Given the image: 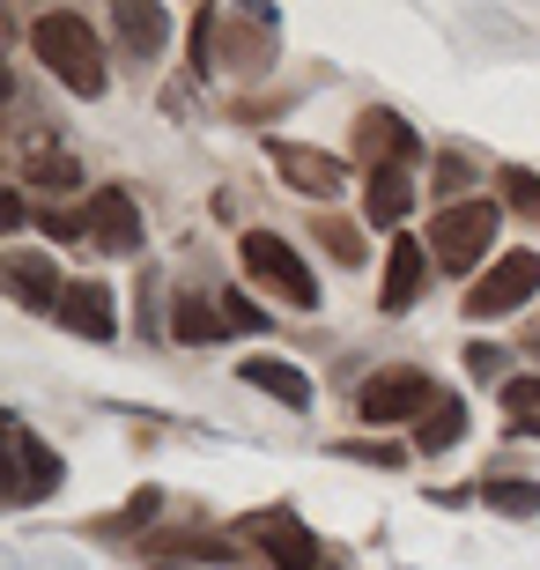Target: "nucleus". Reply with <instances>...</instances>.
I'll return each mask as SVG.
<instances>
[{
	"label": "nucleus",
	"instance_id": "obj_1",
	"mask_svg": "<svg viewBox=\"0 0 540 570\" xmlns=\"http://www.w3.org/2000/svg\"><path fill=\"white\" fill-rule=\"evenodd\" d=\"M30 52L45 60L52 82H67L75 97H105V45L75 8H52V16L30 22Z\"/></svg>",
	"mask_w": 540,
	"mask_h": 570
},
{
	"label": "nucleus",
	"instance_id": "obj_2",
	"mask_svg": "<svg viewBox=\"0 0 540 570\" xmlns=\"http://www.w3.org/2000/svg\"><path fill=\"white\" fill-rule=\"evenodd\" d=\"M497 223H503L497 200H459V208H444V215L430 223V253H436V267H452V275H474L481 259H489V245H497Z\"/></svg>",
	"mask_w": 540,
	"mask_h": 570
},
{
	"label": "nucleus",
	"instance_id": "obj_3",
	"mask_svg": "<svg viewBox=\"0 0 540 570\" xmlns=\"http://www.w3.org/2000/svg\"><path fill=\"white\" fill-rule=\"evenodd\" d=\"M237 259H245V275L259 282V289L289 296L296 312H318V275L304 267V253H296V245H282L274 230H252V237H237Z\"/></svg>",
	"mask_w": 540,
	"mask_h": 570
},
{
	"label": "nucleus",
	"instance_id": "obj_4",
	"mask_svg": "<svg viewBox=\"0 0 540 570\" xmlns=\"http://www.w3.org/2000/svg\"><path fill=\"white\" fill-rule=\"evenodd\" d=\"M415 407H422V415L436 407V385L422 379L415 363H393V371H377V379H363V393H355V415H363V423H377V430L408 423Z\"/></svg>",
	"mask_w": 540,
	"mask_h": 570
},
{
	"label": "nucleus",
	"instance_id": "obj_5",
	"mask_svg": "<svg viewBox=\"0 0 540 570\" xmlns=\"http://www.w3.org/2000/svg\"><path fill=\"white\" fill-rule=\"evenodd\" d=\"M526 296H540V253H503L489 275H474L467 318H503V312H519Z\"/></svg>",
	"mask_w": 540,
	"mask_h": 570
},
{
	"label": "nucleus",
	"instance_id": "obj_6",
	"mask_svg": "<svg viewBox=\"0 0 540 570\" xmlns=\"http://www.w3.org/2000/svg\"><path fill=\"white\" fill-rule=\"evenodd\" d=\"M82 237L97 245V253H119V259H134L141 253V208H134V193H119V186H97L82 200Z\"/></svg>",
	"mask_w": 540,
	"mask_h": 570
},
{
	"label": "nucleus",
	"instance_id": "obj_7",
	"mask_svg": "<svg viewBox=\"0 0 540 570\" xmlns=\"http://www.w3.org/2000/svg\"><path fill=\"white\" fill-rule=\"evenodd\" d=\"M8 452H16V482H8V504H45L52 489H60V452L52 444H38V430L22 423V415H8Z\"/></svg>",
	"mask_w": 540,
	"mask_h": 570
},
{
	"label": "nucleus",
	"instance_id": "obj_8",
	"mask_svg": "<svg viewBox=\"0 0 540 570\" xmlns=\"http://www.w3.org/2000/svg\"><path fill=\"white\" fill-rule=\"evenodd\" d=\"M267 156H274V170H282V186H289V193L341 200V186H348V164L326 156V148H312V141H267Z\"/></svg>",
	"mask_w": 540,
	"mask_h": 570
},
{
	"label": "nucleus",
	"instance_id": "obj_9",
	"mask_svg": "<svg viewBox=\"0 0 540 570\" xmlns=\"http://www.w3.org/2000/svg\"><path fill=\"white\" fill-rule=\"evenodd\" d=\"M355 164H371V170H415L422 164L415 127H408L400 111H363V119H355Z\"/></svg>",
	"mask_w": 540,
	"mask_h": 570
},
{
	"label": "nucleus",
	"instance_id": "obj_10",
	"mask_svg": "<svg viewBox=\"0 0 540 570\" xmlns=\"http://www.w3.org/2000/svg\"><path fill=\"white\" fill-rule=\"evenodd\" d=\"M252 541L267 549L274 570H318V533L289 511H267V519H252Z\"/></svg>",
	"mask_w": 540,
	"mask_h": 570
},
{
	"label": "nucleus",
	"instance_id": "obj_11",
	"mask_svg": "<svg viewBox=\"0 0 540 570\" xmlns=\"http://www.w3.org/2000/svg\"><path fill=\"white\" fill-rule=\"evenodd\" d=\"M52 318H60L67 334H82V341H111L119 334V304H111L105 282H67V296H60Z\"/></svg>",
	"mask_w": 540,
	"mask_h": 570
},
{
	"label": "nucleus",
	"instance_id": "obj_12",
	"mask_svg": "<svg viewBox=\"0 0 540 570\" xmlns=\"http://www.w3.org/2000/svg\"><path fill=\"white\" fill-rule=\"evenodd\" d=\"M111 38H119V60H156L170 38V16L156 0H119L111 8Z\"/></svg>",
	"mask_w": 540,
	"mask_h": 570
},
{
	"label": "nucleus",
	"instance_id": "obj_13",
	"mask_svg": "<svg viewBox=\"0 0 540 570\" xmlns=\"http://www.w3.org/2000/svg\"><path fill=\"white\" fill-rule=\"evenodd\" d=\"M8 289H16L22 312H60L67 282H60V267H52L45 253H8Z\"/></svg>",
	"mask_w": 540,
	"mask_h": 570
},
{
	"label": "nucleus",
	"instance_id": "obj_14",
	"mask_svg": "<svg viewBox=\"0 0 540 570\" xmlns=\"http://www.w3.org/2000/svg\"><path fill=\"white\" fill-rule=\"evenodd\" d=\"M422 282H430V259H422V245L415 237H393V259H385V318H408L415 312V296H422Z\"/></svg>",
	"mask_w": 540,
	"mask_h": 570
},
{
	"label": "nucleus",
	"instance_id": "obj_15",
	"mask_svg": "<svg viewBox=\"0 0 540 570\" xmlns=\"http://www.w3.org/2000/svg\"><path fill=\"white\" fill-rule=\"evenodd\" d=\"M22 178L45 193H75L82 186V164L67 156V148H52V134H30V148H22Z\"/></svg>",
	"mask_w": 540,
	"mask_h": 570
},
{
	"label": "nucleus",
	"instance_id": "obj_16",
	"mask_svg": "<svg viewBox=\"0 0 540 570\" xmlns=\"http://www.w3.org/2000/svg\"><path fill=\"white\" fill-rule=\"evenodd\" d=\"M408 208H415V170H371V186H363V215H371L377 230H393Z\"/></svg>",
	"mask_w": 540,
	"mask_h": 570
},
{
	"label": "nucleus",
	"instance_id": "obj_17",
	"mask_svg": "<svg viewBox=\"0 0 540 570\" xmlns=\"http://www.w3.org/2000/svg\"><path fill=\"white\" fill-rule=\"evenodd\" d=\"M245 385H259V393H274V401H282V407H312V379H304L296 363L252 356V363H245Z\"/></svg>",
	"mask_w": 540,
	"mask_h": 570
},
{
	"label": "nucleus",
	"instance_id": "obj_18",
	"mask_svg": "<svg viewBox=\"0 0 540 570\" xmlns=\"http://www.w3.org/2000/svg\"><path fill=\"white\" fill-rule=\"evenodd\" d=\"M170 334L193 341V348H208V341L229 334V318H223V304H208V296H178V304H170Z\"/></svg>",
	"mask_w": 540,
	"mask_h": 570
},
{
	"label": "nucleus",
	"instance_id": "obj_19",
	"mask_svg": "<svg viewBox=\"0 0 540 570\" xmlns=\"http://www.w3.org/2000/svg\"><path fill=\"white\" fill-rule=\"evenodd\" d=\"M459 438H467V407H459V393H436V407L415 430V452H452Z\"/></svg>",
	"mask_w": 540,
	"mask_h": 570
},
{
	"label": "nucleus",
	"instance_id": "obj_20",
	"mask_svg": "<svg viewBox=\"0 0 540 570\" xmlns=\"http://www.w3.org/2000/svg\"><path fill=\"white\" fill-rule=\"evenodd\" d=\"M503 430H511V438H540V379L503 385Z\"/></svg>",
	"mask_w": 540,
	"mask_h": 570
},
{
	"label": "nucleus",
	"instance_id": "obj_21",
	"mask_svg": "<svg viewBox=\"0 0 540 570\" xmlns=\"http://www.w3.org/2000/svg\"><path fill=\"white\" fill-rule=\"evenodd\" d=\"M481 504L503 519H540V482H481Z\"/></svg>",
	"mask_w": 540,
	"mask_h": 570
},
{
	"label": "nucleus",
	"instance_id": "obj_22",
	"mask_svg": "<svg viewBox=\"0 0 540 570\" xmlns=\"http://www.w3.org/2000/svg\"><path fill=\"white\" fill-rule=\"evenodd\" d=\"M156 511H164V497H156V489H141V497H134L126 511H111V519H97L89 533H105V541H134V533H141L148 519H156Z\"/></svg>",
	"mask_w": 540,
	"mask_h": 570
},
{
	"label": "nucleus",
	"instance_id": "obj_23",
	"mask_svg": "<svg viewBox=\"0 0 540 570\" xmlns=\"http://www.w3.org/2000/svg\"><path fill=\"white\" fill-rule=\"evenodd\" d=\"M156 549L164 556H193V563H223V556H237V541H215V533H164Z\"/></svg>",
	"mask_w": 540,
	"mask_h": 570
},
{
	"label": "nucleus",
	"instance_id": "obj_24",
	"mask_svg": "<svg viewBox=\"0 0 540 570\" xmlns=\"http://www.w3.org/2000/svg\"><path fill=\"white\" fill-rule=\"evenodd\" d=\"M436 193H444V200H452L459 208V193L474 186V164H467V156H459V148H444V156H436V178H430Z\"/></svg>",
	"mask_w": 540,
	"mask_h": 570
},
{
	"label": "nucleus",
	"instance_id": "obj_25",
	"mask_svg": "<svg viewBox=\"0 0 540 570\" xmlns=\"http://www.w3.org/2000/svg\"><path fill=\"white\" fill-rule=\"evenodd\" d=\"M503 200H511L526 223H540V178L533 170H503Z\"/></svg>",
	"mask_w": 540,
	"mask_h": 570
},
{
	"label": "nucleus",
	"instance_id": "obj_26",
	"mask_svg": "<svg viewBox=\"0 0 540 570\" xmlns=\"http://www.w3.org/2000/svg\"><path fill=\"white\" fill-rule=\"evenodd\" d=\"M223 318H229V334H267V312H259V304H245L237 289L223 296Z\"/></svg>",
	"mask_w": 540,
	"mask_h": 570
},
{
	"label": "nucleus",
	"instance_id": "obj_27",
	"mask_svg": "<svg viewBox=\"0 0 540 570\" xmlns=\"http://www.w3.org/2000/svg\"><path fill=\"white\" fill-rule=\"evenodd\" d=\"M467 379H481V385L503 379V348L497 341H467Z\"/></svg>",
	"mask_w": 540,
	"mask_h": 570
},
{
	"label": "nucleus",
	"instance_id": "obj_28",
	"mask_svg": "<svg viewBox=\"0 0 540 570\" xmlns=\"http://www.w3.org/2000/svg\"><path fill=\"white\" fill-rule=\"evenodd\" d=\"M318 237H326V253L341 259V267H355V259H363V237H355L348 223H318Z\"/></svg>",
	"mask_w": 540,
	"mask_h": 570
},
{
	"label": "nucleus",
	"instance_id": "obj_29",
	"mask_svg": "<svg viewBox=\"0 0 540 570\" xmlns=\"http://www.w3.org/2000/svg\"><path fill=\"white\" fill-rule=\"evenodd\" d=\"M333 452H341V460H371V466H400V460H408V452H400V444H333Z\"/></svg>",
	"mask_w": 540,
	"mask_h": 570
},
{
	"label": "nucleus",
	"instance_id": "obj_30",
	"mask_svg": "<svg viewBox=\"0 0 540 570\" xmlns=\"http://www.w3.org/2000/svg\"><path fill=\"white\" fill-rule=\"evenodd\" d=\"M156 570H186V563H156Z\"/></svg>",
	"mask_w": 540,
	"mask_h": 570
}]
</instances>
